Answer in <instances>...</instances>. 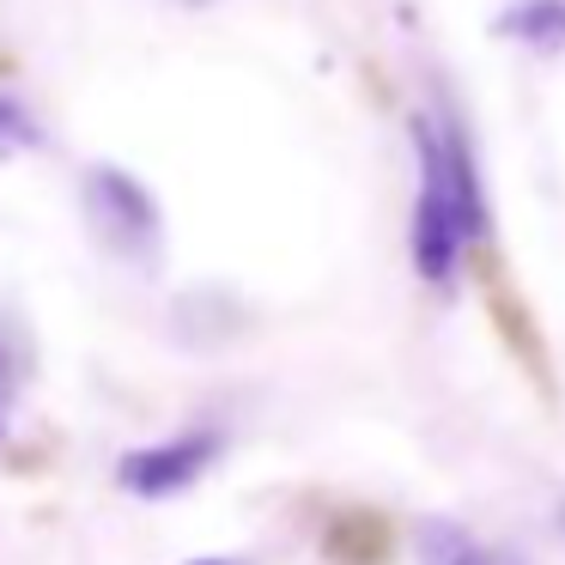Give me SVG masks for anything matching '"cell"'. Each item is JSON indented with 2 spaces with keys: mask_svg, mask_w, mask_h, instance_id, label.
Masks as SVG:
<instances>
[{
  "mask_svg": "<svg viewBox=\"0 0 565 565\" xmlns=\"http://www.w3.org/2000/svg\"><path fill=\"white\" fill-rule=\"evenodd\" d=\"M414 559H419V565H499L462 523H450V516H419V529H414Z\"/></svg>",
  "mask_w": 565,
  "mask_h": 565,
  "instance_id": "5b68a950",
  "label": "cell"
},
{
  "mask_svg": "<svg viewBox=\"0 0 565 565\" xmlns=\"http://www.w3.org/2000/svg\"><path fill=\"white\" fill-rule=\"evenodd\" d=\"M25 377H31L25 341H19L13 322H0V450L13 438V414H19V395H25Z\"/></svg>",
  "mask_w": 565,
  "mask_h": 565,
  "instance_id": "8992f818",
  "label": "cell"
},
{
  "mask_svg": "<svg viewBox=\"0 0 565 565\" xmlns=\"http://www.w3.org/2000/svg\"><path fill=\"white\" fill-rule=\"evenodd\" d=\"M183 7H207V0H183Z\"/></svg>",
  "mask_w": 565,
  "mask_h": 565,
  "instance_id": "9c48e42d",
  "label": "cell"
},
{
  "mask_svg": "<svg viewBox=\"0 0 565 565\" xmlns=\"http://www.w3.org/2000/svg\"><path fill=\"white\" fill-rule=\"evenodd\" d=\"M414 164L419 195L414 220H407V256H414V274L426 286H450L462 249L487 244L492 232V207L462 122L456 116H414Z\"/></svg>",
  "mask_w": 565,
  "mask_h": 565,
  "instance_id": "6da1fadb",
  "label": "cell"
},
{
  "mask_svg": "<svg viewBox=\"0 0 565 565\" xmlns=\"http://www.w3.org/2000/svg\"><path fill=\"white\" fill-rule=\"evenodd\" d=\"M43 140H50V135H43L38 116H31L13 92H0V164H13V159H25V152H38Z\"/></svg>",
  "mask_w": 565,
  "mask_h": 565,
  "instance_id": "52a82bcc",
  "label": "cell"
},
{
  "mask_svg": "<svg viewBox=\"0 0 565 565\" xmlns=\"http://www.w3.org/2000/svg\"><path fill=\"white\" fill-rule=\"evenodd\" d=\"M225 456V426H183L171 431V438L159 444H140V450H122L116 456V487L128 492V499H177V492H189L201 475H213V462Z\"/></svg>",
  "mask_w": 565,
  "mask_h": 565,
  "instance_id": "3957f363",
  "label": "cell"
},
{
  "mask_svg": "<svg viewBox=\"0 0 565 565\" xmlns=\"http://www.w3.org/2000/svg\"><path fill=\"white\" fill-rule=\"evenodd\" d=\"M499 31L504 43H523L535 55H559L565 50V0H516L499 13Z\"/></svg>",
  "mask_w": 565,
  "mask_h": 565,
  "instance_id": "277c9868",
  "label": "cell"
},
{
  "mask_svg": "<svg viewBox=\"0 0 565 565\" xmlns=\"http://www.w3.org/2000/svg\"><path fill=\"white\" fill-rule=\"evenodd\" d=\"M499 565H516V559H499Z\"/></svg>",
  "mask_w": 565,
  "mask_h": 565,
  "instance_id": "8fae6325",
  "label": "cell"
},
{
  "mask_svg": "<svg viewBox=\"0 0 565 565\" xmlns=\"http://www.w3.org/2000/svg\"><path fill=\"white\" fill-rule=\"evenodd\" d=\"M79 207H86V225L104 256L128 262V268H152L159 262V249H164L159 195L128 164H92L86 183H79Z\"/></svg>",
  "mask_w": 565,
  "mask_h": 565,
  "instance_id": "7a4b0ae2",
  "label": "cell"
},
{
  "mask_svg": "<svg viewBox=\"0 0 565 565\" xmlns=\"http://www.w3.org/2000/svg\"><path fill=\"white\" fill-rule=\"evenodd\" d=\"M559 529H565V511H559Z\"/></svg>",
  "mask_w": 565,
  "mask_h": 565,
  "instance_id": "30bf717a",
  "label": "cell"
},
{
  "mask_svg": "<svg viewBox=\"0 0 565 565\" xmlns=\"http://www.w3.org/2000/svg\"><path fill=\"white\" fill-rule=\"evenodd\" d=\"M189 565H249V559H225V553H207V559H189Z\"/></svg>",
  "mask_w": 565,
  "mask_h": 565,
  "instance_id": "ba28073f",
  "label": "cell"
}]
</instances>
